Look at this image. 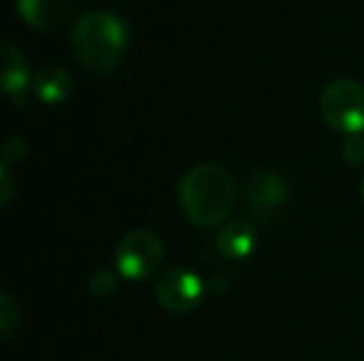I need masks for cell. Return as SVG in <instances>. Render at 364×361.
I'll list each match as a JSON object with an SVG mask.
<instances>
[{"label":"cell","mask_w":364,"mask_h":361,"mask_svg":"<svg viewBox=\"0 0 364 361\" xmlns=\"http://www.w3.org/2000/svg\"><path fill=\"white\" fill-rule=\"evenodd\" d=\"M156 298L160 306L171 313H188L203 302L205 285L196 272L188 268H173L158 277Z\"/></svg>","instance_id":"obj_5"},{"label":"cell","mask_w":364,"mask_h":361,"mask_svg":"<svg viewBox=\"0 0 364 361\" xmlns=\"http://www.w3.org/2000/svg\"><path fill=\"white\" fill-rule=\"evenodd\" d=\"M17 321H19V315H17L13 300L6 294H2L0 296V336H2V340H9V336L17 328Z\"/></svg>","instance_id":"obj_11"},{"label":"cell","mask_w":364,"mask_h":361,"mask_svg":"<svg viewBox=\"0 0 364 361\" xmlns=\"http://www.w3.org/2000/svg\"><path fill=\"white\" fill-rule=\"evenodd\" d=\"M0 51H2V79H0L2 89L15 106H23L26 91L30 85L28 62H26L21 49L17 45H13L11 40H2Z\"/></svg>","instance_id":"obj_7"},{"label":"cell","mask_w":364,"mask_h":361,"mask_svg":"<svg viewBox=\"0 0 364 361\" xmlns=\"http://www.w3.org/2000/svg\"><path fill=\"white\" fill-rule=\"evenodd\" d=\"M343 160L352 166H363L364 164V136L363 134H350L343 145H341Z\"/></svg>","instance_id":"obj_13"},{"label":"cell","mask_w":364,"mask_h":361,"mask_svg":"<svg viewBox=\"0 0 364 361\" xmlns=\"http://www.w3.org/2000/svg\"><path fill=\"white\" fill-rule=\"evenodd\" d=\"M245 200L254 217L269 221L286 206L288 185L282 174L262 170L250 179L247 189H245Z\"/></svg>","instance_id":"obj_6"},{"label":"cell","mask_w":364,"mask_h":361,"mask_svg":"<svg viewBox=\"0 0 364 361\" xmlns=\"http://www.w3.org/2000/svg\"><path fill=\"white\" fill-rule=\"evenodd\" d=\"M360 198H363V202H364V177H363V181H360Z\"/></svg>","instance_id":"obj_16"},{"label":"cell","mask_w":364,"mask_h":361,"mask_svg":"<svg viewBox=\"0 0 364 361\" xmlns=\"http://www.w3.org/2000/svg\"><path fill=\"white\" fill-rule=\"evenodd\" d=\"M21 19L38 32L60 30L68 15L73 0H15Z\"/></svg>","instance_id":"obj_8"},{"label":"cell","mask_w":364,"mask_h":361,"mask_svg":"<svg viewBox=\"0 0 364 361\" xmlns=\"http://www.w3.org/2000/svg\"><path fill=\"white\" fill-rule=\"evenodd\" d=\"M87 287L94 296L98 298H105V296H111L117 287V277L109 270H98L90 277L87 281Z\"/></svg>","instance_id":"obj_12"},{"label":"cell","mask_w":364,"mask_h":361,"mask_svg":"<svg viewBox=\"0 0 364 361\" xmlns=\"http://www.w3.org/2000/svg\"><path fill=\"white\" fill-rule=\"evenodd\" d=\"M0 181H2V196H0V204L6 206L9 200H11V194H13V183H11V174H9V168L2 164V172H0Z\"/></svg>","instance_id":"obj_15"},{"label":"cell","mask_w":364,"mask_h":361,"mask_svg":"<svg viewBox=\"0 0 364 361\" xmlns=\"http://www.w3.org/2000/svg\"><path fill=\"white\" fill-rule=\"evenodd\" d=\"M258 232L247 221H232L226 223L218 236V247L224 257L228 260H243L247 257L256 247Z\"/></svg>","instance_id":"obj_10"},{"label":"cell","mask_w":364,"mask_h":361,"mask_svg":"<svg viewBox=\"0 0 364 361\" xmlns=\"http://www.w3.org/2000/svg\"><path fill=\"white\" fill-rule=\"evenodd\" d=\"M28 155V145L23 138L19 136H9L2 145V164L9 166V164H17L21 162L23 157Z\"/></svg>","instance_id":"obj_14"},{"label":"cell","mask_w":364,"mask_h":361,"mask_svg":"<svg viewBox=\"0 0 364 361\" xmlns=\"http://www.w3.org/2000/svg\"><path fill=\"white\" fill-rule=\"evenodd\" d=\"M34 96L45 104H60L73 91L70 72L62 66H45L34 74L32 81Z\"/></svg>","instance_id":"obj_9"},{"label":"cell","mask_w":364,"mask_h":361,"mask_svg":"<svg viewBox=\"0 0 364 361\" xmlns=\"http://www.w3.org/2000/svg\"><path fill=\"white\" fill-rule=\"evenodd\" d=\"M320 111L333 130L346 132L348 136L363 134L364 87L352 79H337L328 83L320 96Z\"/></svg>","instance_id":"obj_3"},{"label":"cell","mask_w":364,"mask_h":361,"mask_svg":"<svg viewBox=\"0 0 364 361\" xmlns=\"http://www.w3.org/2000/svg\"><path fill=\"white\" fill-rule=\"evenodd\" d=\"M235 198V179L218 164H200L192 168L179 187V202L186 217L200 228L222 223L230 215Z\"/></svg>","instance_id":"obj_1"},{"label":"cell","mask_w":364,"mask_h":361,"mask_svg":"<svg viewBox=\"0 0 364 361\" xmlns=\"http://www.w3.org/2000/svg\"><path fill=\"white\" fill-rule=\"evenodd\" d=\"M128 45V30L122 17L111 11H92L83 15L70 34L75 57L92 72H111Z\"/></svg>","instance_id":"obj_2"},{"label":"cell","mask_w":364,"mask_h":361,"mask_svg":"<svg viewBox=\"0 0 364 361\" xmlns=\"http://www.w3.org/2000/svg\"><path fill=\"white\" fill-rule=\"evenodd\" d=\"M164 249L160 238L147 230H134L122 238L115 251L117 272L128 281H143L162 264Z\"/></svg>","instance_id":"obj_4"}]
</instances>
